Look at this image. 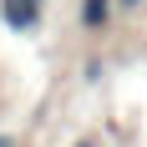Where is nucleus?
I'll return each mask as SVG.
<instances>
[{"mask_svg":"<svg viewBox=\"0 0 147 147\" xmlns=\"http://www.w3.org/2000/svg\"><path fill=\"white\" fill-rule=\"evenodd\" d=\"M71 147H102V137H76Z\"/></svg>","mask_w":147,"mask_h":147,"instance_id":"7ed1b4c3","label":"nucleus"},{"mask_svg":"<svg viewBox=\"0 0 147 147\" xmlns=\"http://www.w3.org/2000/svg\"><path fill=\"white\" fill-rule=\"evenodd\" d=\"M41 10H46V0H0V20L15 36H30V30L41 26Z\"/></svg>","mask_w":147,"mask_h":147,"instance_id":"f257e3e1","label":"nucleus"},{"mask_svg":"<svg viewBox=\"0 0 147 147\" xmlns=\"http://www.w3.org/2000/svg\"><path fill=\"white\" fill-rule=\"evenodd\" d=\"M112 15H117V0H81V5H76V20H81L86 36H102V30L112 26Z\"/></svg>","mask_w":147,"mask_h":147,"instance_id":"f03ea898","label":"nucleus"},{"mask_svg":"<svg viewBox=\"0 0 147 147\" xmlns=\"http://www.w3.org/2000/svg\"><path fill=\"white\" fill-rule=\"evenodd\" d=\"M137 5H142V0H117V10H137Z\"/></svg>","mask_w":147,"mask_h":147,"instance_id":"20e7f679","label":"nucleus"},{"mask_svg":"<svg viewBox=\"0 0 147 147\" xmlns=\"http://www.w3.org/2000/svg\"><path fill=\"white\" fill-rule=\"evenodd\" d=\"M0 147H15V137H10V132H0Z\"/></svg>","mask_w":147,"mask_h":147,"instance_id":"39448f33","label":"nucleus"}]
</instances>
